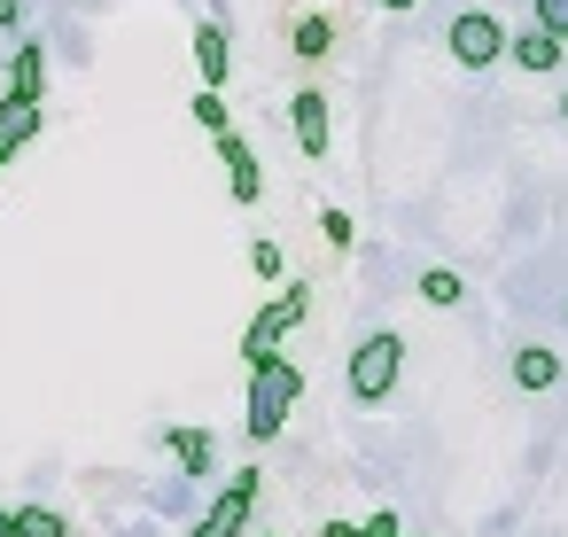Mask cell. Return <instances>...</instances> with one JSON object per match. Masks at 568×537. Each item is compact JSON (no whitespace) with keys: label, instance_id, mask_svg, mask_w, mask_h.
I'll use <instances>...</instances> for the list:
<instances>
[{"label":"cell","instance_id":"4fadbf2b","mask_svg":"<svg viewBox=\"0 0 568 537\" xmlns=\"http://www.w3.org/2000/svg\"><path fill=\"white\" fill-rule=\"evenodd\" d=\"M164 444L180 452V475H187V483H203V475H211V459H219V452H211V428H172Z\"/></svg>","mask_w":568,"mask_h":537},{"label":"cell","instance_id":"cb8c5ba5","mask_svg":"<svg viewBox=\"0 0 568 537\" xmlns=\"http://www.w3.org/2000/svg\"><path fill=\"white\" fill-rule=\"evenodd\" d=\"M0 537H17V506L9 498H0Z\"/></svg>","mask_w":568,"mask_h":537},{"label":"cell","instance_id":"52a82bcc","mask_svg":"<svg viewBox=\"0 0 568 537\" xmlns=\"http://www.w3.org/2000/svg\"><path fill=\"white\" fill-rule=\"evenodd\" d=\"M560 55H568V40H552L545 24H521V32L506 40V63H514V71H537V79H552Z\"/></svg>","mask_w":568,"mask_h":537},{"label":"cell","instance_id":"30bf717a","mask_svg":"<svg viewBox=\"0 0 568 537\" xmlns=\"http://www.w3.org/2000/svg\"><path fill=\"white\" fill-rule=\"evenodd\" d=\"M219 164H226V180H234V203H257V195H265V172H257V149H250L242 133H219Z\"/></svg>","mask_w":568,"mask_h":537},{"label":"cell","instance_id":"5bb4252c","mask_svg":"<svg viewBox=\"0 0 568 537\" xmlns=\"http://www.w3.org/2000/svg\"><path fill=\"white\" fill-rule=\"evenodd\" d=\"M420 304H436V312H452V304H467V281L452 273V265H420Z\"/></svg>","mask_w":568,"mask_h":537},{"label":"cell","instance_id":"e0dca14e","mask_svg":"<svg viewBox=\"0 0 568 537\" xmlns=\"http://www.w3.org/2000/svg\"><path fill=\"white\" fill-rule=\"evenodd\" d=\"M187 110H195V125H203L211 141H219V133H234V118H226V102H219V87H203V94H195Z\"/></svg>","mask_w":568,"mask_h":537},{"label":"cell","instance_id":"603a6c76","mask_svg":"<svg viewBox=\"0 0 568 537\" xmlns=\"http://www.w3.org/2000/svg\"><path fill=\"white\" fill-rule=\"evenodd\" d=\"M320 537H366V529H358V521H327Z\"/></svg>","mask_w":568,"mask_h":537},{"label":"cell","instance_id":"3957f363","mask_svg":"<svg viewBox=\"0 0 568 537\" xmlns=\"http://www.w3.org/2000/svg\"><path fill=\"white\" fill-rule=\"evenodd\" d=\"M397 366H405V335H397V327H374V335L351 351V397H358V405H389Z\"/></svg>","mask_w":568,"mask_h":537},{"label":"cell","instance_id":"44dd1931","mask_svg":"<svg viewBox=\"0 0 568 537\" xmlns=\"http://www.w3.org/2000/svg\"><path fill=\"white\" fill-rule=\"evenodd\" d=\"M24 17H32V0H0V32H24Z\"/></svg>","mask_w":568,"mask_h":537},{"label":"cell","instance_id":"d6986e66","mask_svg":"<svg viewBox=\"0 0 568 537\" xmlns=\"http://www.w3.org/2000/svg\"><path fill=\"white\" fill-rule=\"evenodd\" d=\"M250 265H257L265 281H288V257H281V242H250Z\"/></svg>","mask_w":568,"mask_h":537},{"label":"cell","instance_id":"ba28073f","mask_svg":"<svg viewBox=\"0 0 568 537\" xmlns=\"http://www.w3.org/2000/svg\"><path fill=\"white\" fill-rule=\"evenodd\" d=\"M195 79H203V87H226V79H234V40H226L219 17L195 24Z\"/></svg>","mask_w":568,"mask_h":537},{"label":"cell","instance_id":"2e32d148","mask_svg":"<svg viewBox=\"0 0 568 537\" xmlns=\"http://www.w3.org/2000/svg\"><path fill=\"white\" fill-rule=\"evenodd\" d=\"M17 537H71V521L55 506H17Z\"/></svg>","mask_w":568,"mask_h":537},{"label":"cell","instance_id":"484cf974","mask_svg":"<svg viewBox=\"0 0 568 537\" xmlns=\"http://www.w3.org/2000/svg\"><path fill=\"white\" fill-rule=\"evenodd\" d=\"M560 125H568V87H560Z\"/></svg>","mask_w":568,"mask_h":537},{"label":"cell","instance_id":"7c38bea8","mask_svg":"<svg viewBox=\"0 0 568 537\" xmlns=\"http://www.w3.org/2000/svg\"><path fill=\"white\" fill-rule=\"evenodd\" d=\"M40 118H48V102H17V94L0 102V164H9V156L40 133Z\"/></svg>","mask_w":568,"mask_h":537},{"label":"cell","instance_id":"8992f818","mask_svg":"<svg viewBox=\"0 0 568 537\" xmlns=\"http://www.w3.org/2000/svg\"><path fill=\"white\" fill-rule=\"evenodd\" d=\"M288 133H296V149H304V164L327 156V94H320V87H296V102H288Z\"/></svg>","mask_w":568,"mask_h":537},{"label":"cell","instance_id":"8fae6325","mask_svg":"<svg viewBox=\"0 0 568 537\" xmlns=\"http://www.w3.org/2000/svg\"><path fill=\"white\" fill-rule=\"evenodd\" d=\"M9 94H17V102H48V48H40V40H24V48L9 55Z\"/></svg>","mask_w":568,"mask_h":537},{"label":"cell","instance_id":"6da1fadb","mask_svg":"<svg viewBox=\"0 0 568 537\" xmlns=\"http://www.w3.org/2000/svg\"><path fill=\"white\" fill-rule=\"evenodd\" d=\"M242 382H250V436H281L288 405L304 397V374H296V366H288L281 351H273V358H257V366H250Z\"/></svg>","mask_w":568,"mask_h":537},{"label":"cell","instance_id":"7402d4cb","mask_svg":"<svg viewBox=\"0 0 568 537\" xmlns=\"http://www.w3.org/2000/svg\"><path fill=\"white\" fill-rule=\"evenodd\" d=\"M366 537H397V514L382 506V514H366Z\"/></svg>","mask_w":568,"mask_h":537},{"label":"cell","instance_id":"277c9868","mask_svg":"<svg viewBox=\"0 0 568 537\" xmlns=\"http://www.w3.org/2000/svg\"><path fill=\"white\" fill-rule=\"evenodd\" d=\"M304 312H312V288H304V281H281V296L250 320L242 358H250V366H257V358H273V351H281V335H288V327H304Z\"/></svg>","mask_w":568,"mask_h":537},{"label":"cell","instance_id":"5b68a950","mask_svg":"<svg viewBox=\"0 0 568 537\" xmlns=\"http://www.w3.org/2000/svg\"><path fill=\"white\" fill-rule=\"evenodd\" d=\"M257 467H242V475H226V490L211 498V514L195 521V537H242V521H250V506H257Z\"/></svg>","mask_w":568,"mask_h":537},{"label":"cell","instance_id":"d4e9b609","mask_svg":"<svg viewBox=\"0 0 568 537\" xmlns=\"http://www.w3.org/2000/svg\"><path fill=\"white\" fill-rule=\"evenodd\" d=\"M374 9H389V17H405V9H420V0H374Z\"/></svg>","mask_w":568,"mask_h":537},{"label":"cell","instance_id":"ffe728a7","mask_svg":"<svg viewBox=\"0 0 568 537\" xmlns=\"http://www.w3.org/2000/svg\"><path fill=\"white\" fill-rule=\"evenodd\" d=\"M320 234H327L335 250H351V242H358V226H351V211H320Z\"/></svg>","mask_w":568,"mask_h":537},{"label":"cell","instance_id":"9a60e30c","mask_svg":"<svg viewBox=\"0 0 568 537\" xmlns=\"http://www.w3.org/2000/svg\"><path fill=\"white\" fill-rule=\"evenodd\" d=\"M288 48H296V63H320V55L335 48V24H327V17H296V32H288Z\"/></svg>","mask_w":568,"mask_h":537},{"label":"cell","instance_id":"ac0fdd59","mask_svg":"<svg viewBox=\"0 0 568 537\" xmlns=\"http://www.w3.org/2000/svg\"><path fill=\"white\" fill-rule=\"evenodd\" d=\"M529 24H545L552 40H568V0H529Z\"/></svg>","mask_w":568,"mask_h":537},{"label":"cell","instance_id":"7a4b0ae2","mask_svg":"<svg viewBox=\"0 0 568 537\" xmlns=\"http://www.w3.org/2000/svg\"><path fill=\"white\" fill-rule=\"evenodd\" d=\"M506 24H498V9H459L452 24H444V55L459 63V71H490V63H506Z\"/></svg>","mask_w":568,"mask_h":537},{"label":"cell","instance_id":"9c48e42d","mask_svg":"<svg viewBox=\"0 0 568 537\" xmlns=\"http://www.w3.org/2000/svg\"><path fill=\"white\" fill-rule=\"evenodd\" d=\"M506 374H514V389H521V397H545V389H560V374H568V366H560V351H545V343H521Z\"/></svg>","mask_w":568,"mask_h":537}]
</instances>
